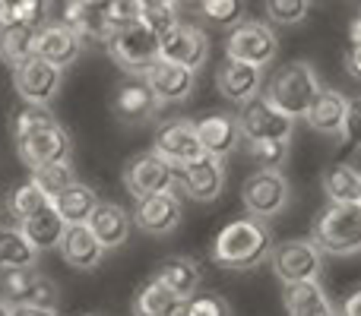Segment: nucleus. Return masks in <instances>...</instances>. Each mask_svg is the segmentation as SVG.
Here are the masks:
<instances>
[{"label":"nucleus","mask_w":361,"mask_h":316,"mask_svg":"<svg viewBox=\"0 0 361 316\" xmlns=\"http://www.w3.org/2000/svg\"><path fill=\"white\" fill-rule=\"evenodd\" d=\"M336 316H361V285H355L336 307Z\"/></svg>","instance_id":"43"},{"label":"nucleus","mask_w":361,"mask_h":316,"mask_svg":"<svg viewBox=\"0 0 361 316\" xmlns=\"http://www.w3.org/2000/svg\"><path fill=\"white\" fill-rule=\"evenodd\" d=\"M273 275L282 285H298V282H320L324 275V253L314 247L311 237H292L273 247L269 253Z\"/></svg>","instance_id":"5"},{"label":"nucleus","mask_w":361,"mask_h":316,"mask_svg":"<svg viewBox=\"0 0 361 316\" xmlns=\"http://www.w3.org/2000/svg\"><path fill=\"white\" fill-rule=\"evenodd\" d=\"M238 127H241V137L247 143H263V139L288 143L295 133V120L286 118L282 111H276L263 99H254L250 105H244L238 111Z\"/></svg>","instance_id":"11"},{"label":"nucleus","mask_w":361,"mask_h":316,"mask_svg":"<svg viewBox=\"0 0 361 316\" xmlns=\"http://www.w3.org/2000/svg\"><path fill=\"white\" fill-rule=\"evenodd\" d=\"M16 149H19V158H23V165L29 168L32 174H35V171H42V168L70 161L73 139H70V133L63 130L61 124H51V127H44V130H35L32 137L19 139Z\"/></svg>","instance_id":"10"},{"label":"nucleus","mask_w":361,"mask_h":316,"mask_svg":"<svg viewBox=\"0 0 361 316\" xmlns=\"http://www.w3.org/2000/svg\"><path fill=\"white\" fill-rule=\"evenodd\" d=\"M32 184H35V190L44 193V199H48V203H54L63 190H70V187L76 184V171H73V165H70V161H61V165H51V168L35 171V174H32Z\"/></svg>","instance_id":"33"},{"label":"nucleus","mask_w":361,"mask_h":316,"mask_svg":"<svg viewBox=\"0 0 361 316\" xmlns=\"http://www.w3.org/2000/svg\"><path fill=\"white\" fill-rule=\"evenodd\" d=\"M35 32L38 29L32 25H13V29L0 32V61L16 70L19 63L35 57Z\"/></svg>","instance_id":"31"},{"label":"nucleus","mask_w":361,"mask_h":316,"mask_svg":"<svg viewBox=\"0 0 361 316\" xmlns=\"http://www.w3.org/2000/svg\"><path fill=\"white\" fill-rule=\"evenodd\" d=\"M19 231H23V237L32 244L35 253H44V250L61 247L67 225H63V218L57 215L54 206H44L42 212H35L32 218H25V222L19 225Z\"/></svg>","instance_id":"25"},{"label":"nucleus","mask_w":361,"mask_h":316,"mask_svg":"<svg viewBox=\"0 0 361 316\" xmlns=\"http://www.w3.org/2000/svg\"><path fill=\"white\" fill-rule=\"evenodd\" d=\"M159 99L149 92L143 80L127 82L121 86V92L114 95V114H118L124 124H143V120H152L159 114Z\"/></svg>","instance_id":"23"},{"label":"nucleus","mask_w":361,"mask_h":316,"mask_svg":"<svg viewBox=\"0 0 361 316\" xmlns=\"http://www.w3.org/2000/svg\"><path fill=\"white\" fill-rule=\"evenodd\" d=\"M152 152H156L159 158H165L169 165H193V161H200L206 156L197 139L193 120H184V118L159 124L156 139H152Z\"/></svg>","instance_id":"12"},{"label":"nucleus","mask_w":361,"mask_h":316,"mask_svg":"<svg viewBox=\"0 0 361 316\" xmlns=\"http://www.w3.org/2000/svg\"><path fill=\"white\" fill-rule=\"evenodd\" d=\"M200 13L216 25H241L244 23V4H238V0H206V4H200Z\"/></svg>","instance_id":"39"},{"label":"nucleus","mask_w":361,"mask_h":316,"mask_svg":"<svg viewBox=\"0 0 361 316\" xmlns=\"http://www.w3.org/2000/svg\"><path fill=\"white\" fill-rule=\"evenodd\" d=\"M311 241L320 253L330 256L361 253V203L326 206L311 228Z\"/></svg>","instance_id":"3"},{"label":"nucleus","mask_w":361,"mask_h":316,"mask_svg":"<svg viewBox=\"0 0 361 316\" xmlns=\"http://www.w3.org/2000/svg\"><path fill=\"white\" fill-rule=\"evenodd\" d=\"M82 54V38L76 35L70 25L63 23H44L35 32V57L51 67L63 70L70 63H76Z\"/></svg>","instance_id":"17"},{"label":"nucleus","mask_w":361,"mask_h":316,"mask_svg":"<svg viewBox=\"0 0 361 316\" xmlns=\"http://www.w3.org/2000/svg\"><path fill=\"white\" fill-rule=\"evenodd\" d=\"M13 25H19V19H16V4H13V0H0V32H4V29H13Z\"/></svg>","instance_id":"45"},{"label":"nucleus","mask_w":361,"mask_h":316,"mask_svg":"<svg viewBox=\"0 0 361 316\" xmlns=\"http://www.w3.org/2000/svg\"><path fill=\"white\" fill-rule=\"evenodd\" d=\"M171 171H175V187L193 203H212L225 190V165L219 158L203 156L193 165H171Z\"/></svg>","instance_id":"13"},{"label":"nucleus","mask_w":361,"mask_h":316,"mask_svg":"<svg viewBox=\"0 0 361 316\" xmlns=\"http://www.w3.org/2000/svg\"><path fill=\"white\" fill-rule=\"evenodd\" d=\"M345 73L361 82V44H352L349 54H345Z\"/></svg>","instance_id":"44"},{"label":"nucleus","mask_w":361,"mask_h":316,"mask_svg":"<svg viewBox=\"0 0 361 316\" xmlns=\"http://www.w3.org/2000/svg\"><path fill=\"white\" fill-rule=\"evenodd\" d=\"M343 139H349L355 149H361V95L358 99H349L345 124H343Z\"/></svg>","instance_id":"42"},{"label":"nucleus","mask_w":361,"mask_h":316,"mask_svg":"<svg viewBox=\"0 0 361 316\" xmlns=\"http://www.w3.org/2000/svg\"><path fill=\"white\" fill-rule=\"evenodd\" d=\"M247 156L257 165V171H282L288 161V143H276V139L247 143Z\"/></svg>","instance_id":"36"},{"label":"nucleus","mask_w":361,"mask_h":316,"mask_svg":"<svg viewBox=\"0 0 361 316\" xmlns=\"http://www.w3.org/2000/svg\"><path fill=\"white\" fill-rule=\"evenodd\" d=\"M0 316H10V304L6 301H0Z\"/></svg>","instance_id":"49"},{"label":"nucleus","mask_w":361,"mask_h":316,"mask_svg":"<svg viewBox=\"0 0 361 316\" xmlns=\"http://www.w3.org/2000/svg\"><path fill=\"white\" fill-rule=\"evenodd\" d=\"M187 307H190V316H231L228 304L219 294H193Z\"/></svg>","instance_id":"41"},{"label":"nucleus","mask_w":361,"mask_h":316,"mask_svg":"<svg viewBox=\"0 0 361 316\" xmlns=\"http://www.w3.org/2000/svg\"><path fill=\"white\" fill-rule=\"evenodd\" d=\"M162 61L178 63V67H187L190 73H197L209 61V35L193 23H178L162 38Z\"/></svg>","instance_id":"15"},{"label":"nucleus","mask_w":361,"mask_h":316,"mask_svg":"<svg viewBox=\"0 0 361 316\" xmlns=\"http://www.w3.org/2000/svg\"><path fill=\"white\" fill-rule=\"evenodd\" d=\"M197 139L200 146H203V152L209 158H228L231 152H238V146H241V127H238V118H231V114H206V118H200L197 124Z\"/></svg>","instance_id":"19"},{"label":"nucleus","mask_w":361,"mask_h":316,"mask_svg":"<svg viewBox=\"0 0 361 316\" xmlns=\"http://www.w3.org/2000/svg\"><path fill=\"white\" fill-rule=\"evenodd\" d=\"M99 203H102L99 193H95L89 184H80V180H76V184L70 187V190H63L51 206H54L57 215L63 218V225L73 228V225H89V218H92V212L99 209Z\"/></svg>","instance_id":"27"},{"label":"nucleus","mask_w":361,"mask_h":316,"mask_svg":"<svg viewBox=\"0 0 361 316\" xmlns=\"http://www.w3.org/2000/svg\"><path fill=\"white\" fill-rule=\"evenodd\" d=\"M241 203L250 218L269 222L292 206V184L282 171H254L241 184Z\"/></svg>","instance_id":"4"},{"label":"nucleus","mask_w":361,"mask_h":316,"mask_svg":"<svg viewBox=\"0 0 361 316\" xmlns=\"http://www.w3.org/2000/svg\"><path fill=\"white\" fill-rule=\"evenodd\" d=\"M133 225L146 234H156V237H165L180 225L184 218V206H180L178 193L169 190V193H159V196H149V199H140L130 212Z\"/></svg>","instance_id":"16"},{"label":"nucleus","mask_w":361,"mask_h":316,"mask_svg":"<svg viewBox=\"0 0 361 316\" xmlns=\"http://www.w3.org/2000/svg\"><path fill=\"white\" fill-rule=\"evenodd\" d=\"M178 23H180V19H178V4L149 0V4H143V10H140V25H143V29H149L152 35H159V38L169 35Z\"/></svg>","instance_id":"34"},{"label":"nucleus","mask_w":361,"mask_h":316,"mask_svg":"<svg viewBox=\"0 0 361 316\" xmlns=\"http://www.w3.org/2000/svg\"><path fill=\"white\" fill-rule=\"evenodd\" d=\"M57 124L54 114L48 111V108H23V111L16 114V120H13V139H25L32 137L35 130H44V127Z\"/></svg>","instance_id":"38"},{"label":"nucleus","mask_w":361,"mask_h":316,"mask_svg":"<svg viewBox=\"0 0 361 316\" xmlns=\"http://www.w3.org/2000/svg\"><path fill=\"white\" fill-rule=\"evenodd\" d=\"M345 108H349V99H345L343 92H336V89H320L317 99H314L311 108H307L305 120L314 133L336 139V137H343Z\"/></svg>","instance_id":"21"},{"label":"nucleus","mask_w":361,"mask_h":316,"mask_svg":"<svg viewBox=\"0 0 361 316\" xmlns=\"http://www.w3.org/2000/svg\"><path fill=\"white\" fill-rule=\"evenodd\" d=\"M282 304L288 316H317L333 310V301L326 298L320 282H298V285H282Z\"/></svg>","instance_id":"28"},{"label":"nucleus","mask_w":361,"mask_h":316,"mask_svg":"<svg viewBox=\"0 0 361 316\" xmlns=\"http://www.w3.org/2000/svg\"><path fill=\"white\" fill-rule=\"evenodd\" d=\"M171 316H190V307H187V301H180L175 310H171Z\"/></svg>","instance_id":"48"},{"label":"nucleus","mask_w":361,"mask_h":316,"mask_svg":"<svg viewBox=\"0 0 361 316\" xmlns=\"http://www.w3.org/2000/svg\"><path fill=\"white\" fill-rule=\"evenodd\" d=\"M140 10H143V4H140V0H111V4H105V29H108V38H114L118 32L137 25L140 23Z\"/></svg>","instance_id":"37"},{"label":"nucleus","mask_w":361,"mask_h":316,"mask_svg":"<svg viewBox=\"0 0 361 316\" xmlns=\"http://www.w3.org/2000/svg\"><path fill=\"white\" fill-rule=\"evenodd\" d=\"M4 301L13 307H44L54 310L57 304V288L48 275L38 269H19V272H4Z\"/></svg>","instance_id":"14"},{"label":"nucleus","mask_w":361,"mask_h":316,"mask_svg":"<svg viewBox=\"0 0 361 316\" xmlns=\"http://www.w3.org/2000/svg\"><path fill=\"white\" fill-rule=\"evenodd\" d=\"M130 212L118 203H99V209L89 218V231L95 234V241L102 244V250H118L130 237Z\"/></svg>","instance_id":"22"},{"label":"nucleus","mask_w":361,"mask_h":316,"mask_svg":"<svg viewBox=\"0 0 361 316\" xmlns=\"http://www.w3.org/2000/svg\"><path fill=\"white\" fill-rule=\"evenodd\" d=\"M320 80L317 73H314V67L307 61H292L286 63V67H279L273 73V80L263 82V92L260 99L267 101V105H273L276 111H282L286 118L298 120L307 114V108H311V101L317 99L320 92Z\"/></svg>","instance_id":"2"},{"label":"nucleus","mask_w":361,"mask_h":316,"mask_svg":"<svg viewBox=\"0 0 361 316\" xmlns=\"http://www.w3.org/2000/svg\"><path fill=\"white\" fill-rule=\"evenodd\" d=\"M273 234L263 222L244 215L228 222L212 241V260L222 269H257L269 263L273 253Z\"/></svg>","instance_id":"1"},{"label":"nucleus","mask_w":361,"mask_h":316,"mask_svg":"<svg viewBox=\"0 0 361 316\" xmlns=\"http://www.w3.org/2000/svg\"><path fill=\"white\" fill-rule=\"evenodd\" d=\"M276 54H279L276 32L267 23H257V19H244L225 38V61H238V63L263 70L276 61Z\"/></svg>","instance_id":"7"},{"label":"nucleus","mask_w":361,"mask_h":316,"mask_svg":"<svg viewBox=\"0 0 361 316\" xmlns=\"http://www.w3.org/2000/svg\"><path fill=\"white\" fill-rule=\"evenodd\" d=\"M324 193L330 206H349L361 203V171H355L345 161H336L324 171Z\"/></svg>","instance_id":"29"},{"label":"nucleus","mask_w":361,"mask_h":316,"mask_svg":"<svg viewBox=\"0 0 361 316\" xmlns=\"http://www.w3.org/2000/svg\"><path fill=\"white\" fill-rule=\"evenodd\" d=\"M216 86L219 92L225 95L228 101L235 105H250L254 99H260L263 92V70L247 67V63H238V61H225L216 73Z\"/></svg>","instance_id":"20"},{"label":"nucleus","mask_w":361,"mask_h":316,"mask_svg":"<svg viewBox=\"0 0 361 316\" xmlns=\"http://www.w3.org/2000/svg\"><path fill=\"white\" fill-rule=\"evenodd\" d=\"M307 13H311L307 0H269L267 4V16L276 25H298Z\"/></svg>","instance_id":"40"},{"label":"nucleus","mask_w":361,"mask_h":316,"mask_svg":"<svg viewBox=\"0 0 361 316\" xmlns=\"http://www.w3.org/2000/svg\"><path fill=\"white\" fill-rule=\"evenodd\" d=\"M124 187L133 199H149L159 193L175 190V171L165 158H159L156 152H143V156H133L124 168Z\"/></svg>","instance_id":"8"},{"label":"nucleus","mask_w":361,"mask_h":316,"mask_svg":"<svg viewBox=\"0 0 361 316\" xmlns=\"http://www.w3.org/2000/svg\"><path fill=\"white\" fill-rule=\"evenodd\" d=\"M10 316H57V310H44V307H10Z\"/></svg>","instance_id":"46"},{"label":"nucleus","mask_w":361,"mask_h":316,"mask_svg":"<svg viewBox=\"0 0 361 316\" xmlns=\"http://www.w3.org/2000/svg\"><path fill=\"white\" fill-rule=\"evenodd\" d=\"M156 279L162 282V285L169 288V291L175 294V298L190 301L193 294H197L203 272H200L197 260H190V256H169V260H165L162 266H159Z\"/></svg>","instance_id":"26"},{"label":"nucleus","mask_w":361,"mask_h":316,"mask_svg":"<svg viewBox=\"0 0 361 316\" xmlns=\"http://www.w3.org/2000/svg\"><path fill=\"white\" fill-rule=\"evenodd\" d=\"M61 80L63 70L51 67V63L38 61V57H29L25 63H19L13 70V86H16L19 99L29 108H48L61 92Z\"/></svg>","instance_id":"9"},{"label":"nucleus","mask_w":361,"mask_h":316,"mask_svg":"<svg viewBox=\"0 0 361 316\" xmlns=\"http://www.w3.org/2000/svg\"><path fill=\"white\" fill-rule=\"evenodd\" d=\"M44 206H51L48 199H44V193L35 190V184H32V180H25V184H19L16 190L10 193V203H6V209H10V215L16 218L19 225H23L25 218H32L35 212H42Z\"/></svg>","instance_id":"35"},{"label":"nucleus","mask_w":361,"mask_h":316,"mask_svg":"<svg viewBox=\"0 0 361 316\" xmlns=\"http://www.w3.org/2000/svg\"><path fill=\"white\" fill-rule=\"evenodd\" d=\"M317 316H336V307H333V310H324V313H317Z\"/></svg>","instance_id":"50"},{"label":"nucleus","mask_w":361,"mask_h":316,"mask_svg":"<svg viewBox=\"0 0 361 316\" xmlns=\"http://www.w3.org/2000/svg\"><path fill=\"white\" fill-rule=\"evenodd\" d=\"M143 82L159 99V105H178V101H187L193 95V89H197V73H190L187 67H178V63L159 61L156 67L143 76Z\"/></svg>","instance_id":"18"},{"label":"nucleus","mask_w":361,"mask_h":316,"mask_svg":"<svg viewBox=\"0 0 361 316\" xmlns=\"http://www.w3.org/2000/svg\"><path fill=\"white\" fill-rule=\"evenodd\" d=\"M108 54L118 63L124 73L140 76L143 80L159 61H162V38L152 35L143 25H130V29L118 32V35L108 42Z\"/></svg>","instance_id":"6"},{"label":"nucleus","mask_w":361,"mask_h":316,"mask_svg":"<svg viewBox=\"0 0 361 316\" xmlns=\"http://www.w3.org/2000/svg\"><path fill=\"white\" fill-rule=\"evenodd\" d=\"M178 304H180V298H175L159 279H152L133 298V316H171V310Z\"/></svg>","instance_id":"32"},{"label":"nucleus","mask_w":361,"mask_h":316,"mask_svg":"<svg viewBox=\"0 0 361 316\" xmlns=\"http://www.w3.org/2000/svg\"><path fill=\"white\" fill-rule=\"evenodd\" d=\"M61 256L67 266L73 269H95L105 256L102 244L95 241V234L89 231V225H73V228L63 231V241H61Z\"/></svg>","instance_id":"24"},{"label":"nucleus","mask_w":361,"mask_h":316,"mask_svg":"<svg viewBox=\"0 0 361 316\" xmlns=\"http://www.w3.org/2000/svg\"><path fill=\"white\" fill-rule=\"evenodd\" d=\"M352 44H361V13L355 23H352Z\"/></svg>","instance_id":"47"},{"label":"nucleus","mask_w":361,"mask_h":316,"mask_svg":"<svg viewBox=\"0 0 361 316\" xmlns=\"http://www.w3.org/2000/svg\"><path fill=\"white\" fill-rule=\"evenodd\" d=\"M38 253L23 237L19 228L0 225V272H19V269H35Z\"/></svg>","instance_id":"30"}]
</instances>
